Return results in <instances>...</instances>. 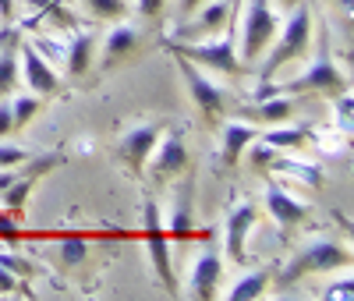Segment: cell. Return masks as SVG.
<instances>
[{
	"label": "cell",
	"mask_w": 354,
	"mask_h": 301,
	"mask_svg": "<svg viewBox=\"0 0 354 301\" xmlns=\"http://www.w3.org/2000/svg\"><path fill=\"white\" fill-rule=\"evenodd\" d=\"M308 50H312V11H308L305 4H298V8H290V18L283 21V33H280V39L273 43L270 57L262 60L259 82H270L283 64L308 57Z\"/></svg>",
	"instance_id": "1"
},
{
	"label": "cell",
	"mask_w": 354,
	"mask_h": 301,
	"mask_svg": "<svg viewBox=\"0 0 354 301\" xmlns=\"http://www.w3.org/2000/svg\"><path fill=\"white\" fill-rule=\"evenodd\" d=\"M163 50H167V53H177V57H188L192 64H198V68H213V71L230 75V78L245 71V64L238 60V50H234V18L227 21V33H220L213 43L163 39Z\"/></svg>",
	"instance_id": "2"
},
{
	"label": "cell",
	"mask_w": 354,
	"mask_h": 301,
	"mask_svg": "<svg viewBox=\"0 0 354 301\" xmlns=\"http://www.w3.org/2000/svg\"><path fill=\"white\" fill-rule=\"evenodd\" d=\"M330 269H351V252L337 241H312V245L298 248L290 255V262L280 269V287H290L312 273H330Z\"/></svg>",
	"instance_id": "3"
},
{
	"label": "cell",
	"mask_w": 354,
	"mask_h": 301,
	"mask_svg": "<svg viewBox=\"0 0 354 301\" xmlns=\"http://www.w3.org/2000/svg\"><path fill=\"white\" fill-rule=\"evenodd\" d=\"M277 93L283 96H301V93H319V96H340L347 93V78L337 71L333 64V57H330V39L326 33L319 36V53L312 57V64L298 75V78H290L287 85H280Z\"/></svg>",
	"instance_id": "4"
},
{
	"label": "cell",
	"mask_w": 354,
	"mask_h": 301,
	"mask_svg": "<svg viewBox=\"0 0 354 301\" xmlns=\"http://www.w3.org/2000/svg\"><path fill=\"white\" fill-rule=\"evenodd\" d=\"M170 57L177 60L181 82L188 85V96H192V103L198 107L202 120H205V125H216V120L230 110V93H227L223 85H216L213 78H205V75H202V68H198V64H192L188 57H177V53H170Z\"/></svg>",
	"instance_id": "5"
},
{
	"label": "cell",
	"mask_w": 354,
	"mask_h": 301,
	"mask_svg": "<svg viewBox=\"0 0 354 301\" xmlns=\"http://www.w3.org/2000/svg\"><path fill=\"white\" fill-rule=\"evenodd\" d=\"M280 33V18L273 15L270 0H248L245 8V21H241V50H238V60L241 64H255V60L266 53Z\"/></svg>",
	"instance_id": "6"
},
{
	"label": "cell",
	"mask_w": 354,
	"mask_h": 301,
	"mask_svg": "<svg viewBox=\"0 0 354 301\" xmlns=\"http://www.w3.org/2000/svg\"><path fill=\"white\" fill-rule=\"evenodd\" d=\"M142 237H145V252H149V259H153V269H156L163 291L177 294V277H174V266H170V237H167L163 213H160L156 199L142 202Z\"/></svg>",
	"instance_id": "7"
},
{
	"label": "cell",
	"mask_w": 354,
	"mask_h": 301,
	"mask_svg": "<svg viewBox=\"0 0 354 301\" xmlns=\"http://www.w3.org/2000/svg\"><path fill=\"white\" fill-rule=\"evenodd\" d=\"M163 131H167V120H142V125L128 128V131L121 135V142H117V149H113L117 163H124L131 174H142L145 160H149L153 145L160 142Z\"/></svg>",
	"instance_id": "8"
},
{
	"label": "cell",
	"mask_w": 354,
	"mask_h": 301,
	"mask_svg": "<svg viewBox=\"0 0 354 301\" xmlns=\"http://www.w3.org/2000/svg\"><path fill=\"white\" fill-rule=\"evenodd\" d=\"M149 174L156 185H167V181H174L177 174L188 170V145H185V135L181 131H167L160 135V142L153 145L149 153Z\"/></svg>",
	"instance_id": "9"
},
{
	"label": "cell",
	"mask_w": 354,
	"mask_h": 301,
	"mask_svg": "<svg viewBox=\"0 0 354 301\" xmlns=\"http://www.w3.org/2000/svg\"><path fill=\"white\" fill-rule=\"evenodd\" d=\"M18 71L28 85V93H36V96H57L61 93V75H57L50 64H46V57L32 46V43H21L18 46Z\"/></svg>",
	"instance_id": "10"
},
{
	"label": "cell",
	"mask_w": 354,
	"mask_h": 301,
	"mask_svg": "<svg viewBox=\"0 0 354 301\" xmlns=\"http://www.w3.org/2000/svg\"><path fill=\"white\" fill-rule=\"evenodd\" d=\"M234 8H238V0H216V4H202L195 15V21L188 25H177L174 28V39H202V36H220L223 28H227V21L234 18Z\"/></svg>",
	"instance_id": "11"
},
{
	"label": "cell",
	"mask_w": 354,
	"mask_h": 301,
	"mask_svg": "<svg viewBox=\"0 0 354 301\" xmlns=\"http://www.w3.org/2000/svg\"><path fill=\"white\" fill-rule=\"evenodd\" d=\"M145 43V33L142 28H135V25H113L110 33H106V39H103V53H100V68L103 71H110V68H121L124 60H131L135 53H138V46Z\"/></svg>",
	"instance_id": "12"
},
{
	"label": "cell",
	"mask_w": 354,
	"mask_h": 301,
	"mask_svg": "<svg viewBox=\"0 0 354 301\" xmlns=\"http://www.w3.org/2000/svg\"><path fill=\"white\" fill-rule=\"evenodd\" d=\"M255 224H259V213H255L252 202H238V206L227 213V255H230V262L248 266L245 241H248V234L255 230Z\"/></svg>",
	"instance_id": "13"
},
{
	"label": "cell",
	"mask_w": 354,
	"mask_h": 301,
	"mask_svg": "<svg viewBox=\"0 0 354 301\" xmlns=\"http://www.w3.org/2000/svg\"><path fill=\"white\" fill-rule=\"evenodd\" d=\"M64 156L61 153H50V156H39V160H32V163H21L25 170H18L15 174V181H11V185L4 188V192H0V195H4V206L8 209H15V213H18V209L28 202V195H32V188H36V181L50 170V167H57V163H61Z\"/></svg>",
	"instance_id": "14"
},
{
	"label": "cell",
	"mask_w": 354,
	"mask_h": 301,
	"mask_svg": "<svg viewBox=\"0 0 354 301\" xmlns=\"http://www.w3.org/2000/svg\"><path fill=\"white\" fill-rule=\"evenodd\" d=\"M220 280H223V259L216 252H202L198 262L192 266V277H188V298L213 301L220 294Z\"/></svg>",
	"instance_id": "15"
},
{
	"label": "cell",
	"mask_w": 354,
	"mask_h": 301,
	"mask_svg": "<svg viewBox=\"0 0 354 301\" xmlns=\"http://www.w3.org/2000/svg\"><path fill=\"white\" fill-rule=\"evenodd\" d=\"M192 199H195V177L188 174L185 185H181V192H177V199H174V209H170V234H167V237L174 241V245H185V241L192 237V230H195Z\"/></svg>",
	"instance_id": "16"
},
{
	"label": "cell",
	"mask_w": 354,
	"mask_h": 301,
	"mask_svg": "<svg viewBox=\"0 0 354 301\" xmlns=\"http://www.w3.org/2000/svg\"><path fill=\"white\" fill-rule=\"evenodd\" d=\"M266 209H270V217H273L280 227H287V230L308 220V206H305V202H298L294 195H287V192H283V188H277V185L266 188Z\"/></svg>",
	"instance_id": "17"
},
{
	"label": "cell",
	"mask_w": 354,
	"mask_h": 301,
	"mask_svg": "<svg viewBox=\"0 0 354 301\" xmlns=\"http://www.w3.org/2000/svg\"><path fill=\"white\" fill-rule=\"evenodd\" d=\"M93 57H96V36L93 33H75V39L64 46L68 78H85L93 71Z\"/></svg>",
	"instance_id": "18"
},
{
	"label": "cell",
	"mask_w": 354,
	"mask_h": 301,
	"mask_svg": "<svg viewBox=\"0 0 354 301\" xmlns=\"http://www.w3.org/2000/svg\"><path fill=\"white\" fill-rule=\"evenodd\" d=\"M255 125H241V120H230V125L223 128V149H220V163L223 167H234L241 160V153L255 142Z\"/></svg>",
	"instance_id": "19"
},
{
	"label": "cell",
	"mask_w": 354,
	"mask_h": 301,
	"mask_svg": "<svg viewBox=\"0 0 354 301\" xmlns=\"http://www.w3.org/2000/svg\"><path fill=\"white\" fill-rule=\"evenodd\" d=\"M308 128L305 125H290V120H283V125H273L270 131L262 135V145H270L273 153H280V149H301L308 145Z\"/></svg>",
	"instance_id": "20"
},
{
	"label": "cell",
	"mask_w": 354,
	"mask_h": 301,
	"mask_svg": "<svg viewBox=\"0 0 354 301\" xmlns=\"http://www.w3.org/2000/svg\"><path fill=\"white\" fill-rule=\"evenodd\" d=\"M15 33H8L4 36V46H0V100L4 96H11L15 89H18V78H21V71H18V46H15Z\"/></svg>",
	"instance_id": "21"
},
{
	"label": "cell",
	"mask_w": 354,
	"mask_h": 301,
	"mask_svg": "<svg viewBox=\"0 0 354 301\" xmlns=\"http://www.w3.org/2000/svg\"><path fill=\"white\" fill-rule=\"evenodd\" d=\"M255 120H262V125H283V120L294 117V96H270V100H259L255 110H248Z\"/></svg>",
	"instance_id": "22"
},
{
	"label": "cell",
	"mask_w": 354,
	"mask_h": 301,
	"mask_svg": "<svg viewBox=\"0 0 354 301\" xmlns=\"http://www.w3.org/2000/svg\"><path fill=\"white\" fill-rule=\"evenodd\" d=\"M270 280H273V269H270V266L255 269V273H245L238 284L230 287V301H252V298H259Z\"/></svg>",
	"instance_id": "23"
},
{
	"label": "cell",
	"mask_w": 354,
	"mask_h": 301,
	"mask_svg": "<svg viewBox=\"0 0 354 301\" xmlns=\"http://www.w3.org/2000/svg\"><path fill=\"white\" fill-rule=\"evenodd\" d=\"M85 8H88V15H93L96 21H121L131 11L128 0H85Z\"/></svg>",
	"instance_id": "24"
},
{
	"label": "cell",
	"mask_w": 354,
	"mask_h": 301,
	"mask_svg": "<svg viewBox=\"0 0 354 301\" xmlns=\"http://www.w3.org/2000/svg\"><path fill=\"white\" fill-rule=\"evenodd\" d=\"M39 96L36 93H21V96H15L11 100V117H15V131H21L28 120H32L36 113H39Z\"/></svg>",
	"instance_id": "25"
},
{
	"label": "cell",
	"mask_w": 354,
	"mask_h": 301,
	"mask_svg": "<svg viewBox=\"0 0 354 301\" xmlns=\"http://www.w3.org/2000/svg\"><path fill=\"white\" fill-rule=\"evenodd\" d=\"M57 255H61L64 266H78V262H85V255H88V241H85V237H64L61 245H57Z\"/></svg>",
	"instance_id": "26"
},
{
	"label": "cell",
	"mask_w": 354,
	"mask_h": 301,
	"mask_svg": "<svg viewBox=\"0 0 354 301\" xmlns=\"http://www.w3.org/2000/svg\"><path fill=\"white\" fill-rule=\"evenodd\" d=\"M333 107H337V125L344 128V135H351V113H354V96H351V89L340 96H333Z\"/></svg>",
	"instance_id": "27"
},
{
	"label": "cell",
	"mask_w": 354,
	"mask_h": 301,
	"mask_svg": "<svg viewBox=\"0 0 354 301\" xmlns=\"http://www.w3.org/2000/svg\"><path fill=\"white\" fill-rule=\"evenodd\" d=\"M21 163H28V149L0 142V170H11V167H21Z\"/></svg>",
	"instance_id": "28"
},
{
	"label": "cell",
	"mask_w": 354,
	"mask_h": 301,
	"mask_svg": "<svg viewBox=\"0 0 354 301\" xmlns=\"http://www.w3.org/2000/svg\"><path fill=\"white\" fill-rule=\"evenodd\" d=\"M0 266H4L8 273H15L18 280H21V277H32V262H28V259H18L15 252H0Z\"/></svg>",
	"instance_id": "29"
},
{
	"label": "cell",
	"mask_w": 354,
	"mask_h": 301,
	"mask_svg": "<svg viewBox=\"0 0 354 301\" xmlns=\"http://www.w3.org/2000/svg\"><path fill=\"white\" fill-rule=\"evenodd\" d=\"M351 294H354V280L351 277H344V280H337L333 287H326V291H322V298H326V301H351Z\"/></svg>",
	"instance_id": "30"
},
{
	"label": "cell",
	"mask_w": 354,
	"mask_h": 301,
	"mask_svg": "<svg viewBox=\"0 0 354 301\" xmlns=\"http://www.w3.org/2000/svg\"><path fill=\"white\" fill-rule=\"evenodd\" d=\"M163 4H167V0H138V4H135V11H138L142 18H160Z\"/></svg>",
	"instance_id": "31"
},
{
	"label": "cell",
	"mask_w": 354,
	"mask_h": 301,
	"mask_svg": "<svg viewBox=\"0 0 354 301\" xmlns=\"http://www.w3.org/2000/svg\"><path fill=\"white\" fill-rule=\"evenodd\" d=\"M15 131V117H11V103L0 100V138H8Z\"/></svg>",
	"instance_id": "32"
},
{
	"label": "cell",
	"mask_w": 354,
	"mask_h": 301,
	"mask_svg": "<svg viewBox=\"0 0 354 301\" xmlns=\"http://www.w3.org/2000/svg\"><path fill=\"white\" fill-rule=\"evenodd\" d=\"M15 291H18V277L0 266V294H15Z\"/></svg>",
	"instance_id": "33"
},
{
	"label": "cell",
	"mask_w": 354,
	"mask_h": 301,
	"mask_svg": "<svg viewBox=\"0 0 354 301\" xmlns=\"http://www.w3.org/2000/svg\"><path fill=\"white\" fill-rule=\"evenodd\" d=\"M202 4H205V0H177V15H181V18H192Z\"/></svg>",
	"instance_id": "34"
},
{
	"label": "cell",
	"mask_w": 354,
	"mask_h": 301,
	"mask_svg": "<svg viewBox=\"0 0 354 301\" xmlns=\"http://www.w3.org/2000/svg\"><path fill=\"white\" fill-rule=\"evenodd\" d=\"M0 15L11 18V15H15V0H0Z\"/></svg>",
	"instance_id": "35"
},
{
	"label": "cell",
	"mask_w": 354,
	"mask_h": 301,
	"mask_svg": "<svg viewBox=\"0 0 354 301\" xmlns=\"http://www.w3.org/2000/svg\"><path fill=\"white\" fill-rule=\"evenodd\" d=\"M53 4V0H28V8H36V11H46Z\"/></svg>",
	"instance_id": "36"
},
{
	"label": "cell",
	"mask_w": 354,
	"mask_h": 301,
	"mask_svg": "<svg viewBox=\"0 0 354 301\" xmlns=\"http://www.w3.org/2000/svg\"><path fill=\"white\" fill-rule=\"evenodd\" d=\"M277 4H280L283 11H290V8H298V4H301V0H277Z\"/></svg>",
	"instance_id": "37"
},
{
	"label": "cell",
	"mask_w": 354,
	"mask_h": 301,
	"mask_svg": "<svg viewBox=\"0 0 354 301\" xmlns=\"http://www.w3.org/2000/svg\"><path fill=\"white\" fill-rule=\"evenodd\" d=\"M337 4H340V8H344V15L351 18V8H354V0H337Z\"/></svg>",
	"instance_id": "38"
}]
</instances>
